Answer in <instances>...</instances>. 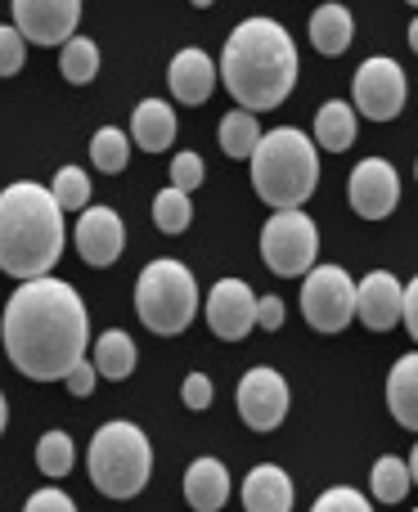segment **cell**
Listing matches in <instances>:
<instances>
[{
    "label": "cell",
    "instance_id": "obj_11",
    "mask_svg": "<svg viewBox=\"0 0 418 512\" xmlns=\"http://www.w3.org/2000/svg\"><path fill=\"white\" fill-rule=\"evenodd\" d=\"M14 27L23 41L32 45H68L77 36L81 23V5L77 0H14Z\"/></svg>",
    "mask_w": 418,
    "mask_h": 512
},
{
    "label": "cell",
    "instance_id": "obj_4",
    "mask_svg": "<svg viewBox=\"0 0 418 512\" xmlns=\"http://www.w3.org/2000/svg\"><path fill=\"white\" fill-rule=\"evenodd\" d=\"M320 185V153L315 140L293 126L266 131L252 153V189L261 203H270L275 212H302L306 198Z\"/></svg>",
    "mask_w": 418,
    "mask_h": 512
},
{
    "label": "cell",
    "instance_id": "obj_16",
    "mask_svg": "<svg viewBox=\"0 0 418 512\" xmlns=\"http://www.w3.org/2000/svg\"><path fill=\"white\" fill-rule=\"evenodd\" d=\"M167 86H171V95L180 99L185 108H198V104H207V95L216 90V63H212V54L207 50H180L176 59L167 63Z\"/></svg>",
    "mask_w": 418,
    "mask_h": 512
},
{
    "label": "cell",
    "instance_id": "obj_38",
    "mask_svg": "<svg viewBox=\"0 0 418 512\" xmlns=\"http://www.w3.org/2000/svg\"><path fill=\"white\" fill-rule=\"evenodd\" d=\"M401 324L410 328V337L418 342V274L405 283V301H401Z\"/></svg>",
    "mask_w": 418,
    "mask_h": 512
},
{
    "label": "cell",
    "instance_id": "obj_19",
    "mask_svg": "<svg viewBox=\"0 0 418 512\" xmlns=\"http://www.w3.org/2000/svg\"><path fill=\"white\" fill-rule=\"evenodd\" d=\"M131 140L144 153H162L176 140V113H171L167 99H140L131 113Z\"/></svg>",
    "mask_w": 418,
    "mask_h": 512
},
{
    "label": "cell",
    "instance_id": "obj_41",
    "mask_svg": "<svg viewBox=\"0 0 418 512\" xmlns=\"http://www.w3.org/2000/svg\"><path fill=\"white\" fill-rule=\"evenodd\" d=\"M5 423H9V405H5V396H0V432H5Z\"/></svg>",
    "mask_w": 418,
    "mask_h": 512
},
{
    "label": "cell",
    "instance_id": "obj_9",
    "mask_svg": "<svg viewBox=\"0 0 418 512\" xmlns=\"http://www.w3.org/2000/svg\"><path fill=\"white\" fill-rule=\"evenodd\" d=\"M410 99V81H405V68L387 54H374L356 68L351 77V108H360V117L369 122H396Z\"/></svg>",
    "mask_w": 418,
    "mask_h": 512
},
{
    "label": "cell",
    "instance_id": "obj_23",
    "mask_svg": "<svg viewBox=\"0 0 418 512\" xmlns=\"http://www.w3.org/2000/svg\"><path fill=\"white\" fill-rule=\"evenodd\" d=\"M90 364H95V373L108 382L131 378L135 373V342L122 333V328H108V333H99L95 346H90Z\"/></svg>",
    "mask_w": 418,
    "mask_h": 512
},
{
    "label": "cell",
    "instance_id": "obj_3",
    "mask_svg": "<svg viewBox=\"0 0 418 512\" xmlns=\"http://www.w3.org/2000/svg\"><path fill=\"white\" fill-rule=\"evenodd\" d=\"M63 252V212L36 180L0 189V270L18 283L45 279Z\"/></svg>",
    "mask_w": 418,
    "mask_h": 512
},
{
    "label": "cell",
    "instance_id": "obj_29",
    "mask_svg": "<svg viewBox=\"0 0 418 512\" xmlns=\"http://www.w3.org/2000/svg\"><path fill=\"white\" fill-rule=\"evenodd\" d=\"M189 221H194V203H189V194H180V189H162L158 198H153V225H158L162 234H185Z\"/></svg>",
    "mask_w": 418,
    "mask_h": 512
},
{
    "label": "cell",
    "instance_id": "obj_34",
    "mask_svg": "<svg viewBox=\"0 0 418 512\" xmlns=\"http://www.w3.org/2000/svg\"><path fill=\"white\" fill-rule=\"evenodd\" d=\"M212 396H216V387L207 373H189V378L180 382V400H185V409H194V414H203V409L212 405Z\"/></svg>",
    "mask_w": 418,
    "mask_h": 512
},
{
    "label": "cell",
    "instance_id": "obj_43",
    "mask_svg": "<svg viewBox=\"0 0 418 512\" xmlns=\"http://www.w3.org/2000/svg\"><path fill=\"white\" fill-rule=\"evenodd\" d=\"M414 512H418V508H414Z\"/></svg>",
    "mask_w": 418,
    "mask_h": 512
},
{
    "label": "cell",
    "instance_id": "obj_40",
    "mask_svg": "<svg viewBox=\"0 0 418 512\" xmlns=\"http://www.w3.org/2000/svg\"><path fill=\"white\" fill-rule=\"evenodd\" d=\"M410 50L418 54V14H414V23H410Z\"/></svg>",
    "mask_w": 418,
    "mask_h": 512
},
{
    "label": "cell",
    "instance_id": "obj_32",
    "mask_svg": "<svg viewBox=\"0 0 418 512\" xmlns=\"http://www.w3.org/2000/svg\"><path fill=\"white\" fill-rule=\"evenodd\" d=\"M311 512H374V504H369L360 490H351V486H333V490H324V495L315 499Z\"/></svg>",
    "mask_w": 418,
    "mask_h": 512
},
{
    "label": "cell",
    "instance_id": "obj_1",
    "mask_svg": "<svg viewBox=\"0 0 418 512\" xmlns=\"http://www.w3.org/2000/svg\"><path fill=\"white\" fill-rule=\"evenodd\" d=\"M0 337H5L9 364L23 378L59 382L72 373V364L86 360L90 346L86 301H81V292L72 283L54 279V274L18 283L14 297L5 301Z\"/></svg>",
    "mask_w": 418,
    "mask_h": 512
},
{
    "label": "cell",
    "instance_id": "obj_6",
    "mask_svg": "<svg viewBox=\"0 0 418 512\" xmlns=\"http://www.w3.org/2000/svg\"><path fill=\"white\" fill-rule=\"evenodd\" d=\"M135 315L158 337H180L198 315V279L176 256H158L135 279Z\"/></svg>",
    "mask_w": 418,
    "mask_h": 512
},
{
    "label": "cell",
    "instance_id": "obj_26",
    "mask_svg": "<svg viewBox=\"0 0 418 512\" xmlns=\"http://www.w3.org/2000/svg\"><path fill=\"white\" fill-rule=\"evenodd\" d=\"M90 162H95L104 176L126 171V162H131V135L117 131V126H99V131L90 135Z\"/></svg>",
    "mask_w": 418,
    "mask_h": 512
},
{
    "label": "cell",
    "instance_id": "obj_42",
    "mask_svg": "<svg viewBox=\"0 0 418 512\" xmlns=\"http://www.w3.org/2000/svg\"><path fill=\"white\" fill-rule=\"evenodd\" d=\"M414 176H418V162H414Z\"/></svg>",
    "mask_w": 418,
    "mask_h": 512
},
{
    "label": "cell",
    "instance_id": "obj_8",
    "mask_svg": "<svg viewBox=\"0 0 418 512\" xmlns=\"http://www.w3.org/2000/svg\"><path fill=\"white\" fill-rule=\"evenodd\" d=\"M302 315L315 333H342L356 319V279L342 265H315L302 279Z\"/></svg>",
    "mask_w": 418,
    "mask_h": 512
},
{
    "label": "cell",
    "instance_id": "obj_27",
    "mask_svg": "<svg viewBox=\"0 0 418 512\" xmlns=\"http://www.w3.org/2000/svg\"><path fill=\"white\" fill-rule=\"evenodd\" d=\"M59 72H63V81H72V86H86V81H95V72H99V45L90 41V36H72V41L59 50Z\"/></svg>",
    "mask_w": 418,
    "mask_h": 512
},
{
    "label": "cell",
    "instance_id": "obj_7",
    "mask_svg": "<svg viewBox=\"0 0 418 512\" xmlns=\"http://www.w3.org/2000/svg\"><path fill=\"white\" fill-rule=\"evenodd\" d=\"M261 256L279 279H306L320 256V225L306 212H275L261 225Z\"/></svg>",
    "mask_w": 418,
    "mask_h": 512
},
{
    "label": "cell",
    "instance_id": "obj_15",
    "mask_svg": "<svg viewBox=\"0 0 418 512\" xmlns=\"http://www.w3.org/2000/svg\"><path fill=\"white\" fill-rule=\"evenodd\" d=\"M401 301H405V283L387 270H369L356 283V315L369 333H387L401 324Z\"/></svg>",
    "mask_w": 418,
    "mask_h": 512
},
{
    "label": "cell",
    "instance_id": "obj_35",
    "mask_svg": "<svg viewBox=\"0 0 418 512\" xmlns=\"http://www.w3.org/2000/svg\"><path fill=\"white\" fill-rule=\"evenodd\" d=\"M23 512H77V504H72L59 486H45V490H36V495L27 499Z\"/></svg>",
    "mask_w": 418,
    "mask_h": 512
},
{
    "label": "cell",
    "instance_id": "obj_37",
    "mask_svg": "<svg viewBox=\"0 0 418 512\" xmlns=\"http://www.w3.org/2000/svg\"><path fill=\"white\" fill-rule=\"evenodd\" d=\"M279 324H284V297H275V292H266V297H257V328H266V333H275Z\"/></svg>",
    "mask_w": 418,
    "mask_h": 512
},
{
    "label": "cell",
    "instance_id": "obj_20",
    "mask_svg": "<svg viewBox=\"0 0 418 512\" xmlns=\"http://www.w3.org/2000/svg\"><path fill=\"white\" fill-rule=\"evenodd\" d=\"M387 409L401 427L418 432V351L401 355L387 373Z\"/></svg>",
    "mask_w": 418,
    "mask_h": 512
},
{
    "label": "cell",
    "instance_id": "obj_21",
    "mask_svg": "<svg viewBox=\"0 0 418 512\" xmlns=\"http://www.w3.org/2000/svg\"><path fill=\"white\" fill-rule=\"evenodd\" d=\"M351 32H356V18H351V9L338 5V0H329V5H320L311 14V45L324 59H338L351 45Z\"/></svg>",
    "mask_w": 418,
    "mask_h": 512
},
{
    "label": "cell",
    "instance_id": "obj_22",
    "mask_svg": "<svg viewBox=\"0 0 418 512\" xmlns=\"http://www.w3.org/2000/svg\"><path fill=\"white\" fill-rule=\"evenodd\" d=\"M356 108L347 104V99H329V104H320V113H315V144H320L324 153H347L351 144H356Z\"/></svg>",
    "mask_w": 418,
    "mask_h": 512
},
{
    "label": "cell",
    "instance_id": "obj_17",
    "mask_svg": "<svg viewBox=\"0 0 418 512\" xmlns=\"http://www.w3.org/2000/svg\"><path fill=\"white\" fill-rule=\"evenodd\" d=\"M185 504L194 512H221L230 504V472L221 459H194L185 472Z\"/></svg>",
    "mask_w": 418,
    "mask_h": 512
},
{
    "label": "cell",
    "instance_id": "obj_14",
    "mask_svg": "<svg viewBox=\"0 0 418 512\" xmlns=\"http://www.w3.org/2000/svg\"><path fill=\"white\" fill-rule=\"evenodd\" d=\"M72 243H77L81 261L95 265V270H104V265H113L117 256H122V248H126V225H122V216H117L113 207H86L81 221H77Z\"/></svg>",
    "mask_w": 418,
    "mask_h": 512
},
{
    "label": "cell",
    "instance_id": "obj_33",
    "mask_svg": "<svg viewBox=\"0 0 418 512\" xmlns=\"http://www.w3.org/2000/svg\"><path fill=\"white\" fill-rule=\"evenodd\" d=\"M27 63V41L18 36L14 23H0V77H14Z\"/></svg>",
    "mask_w": 418,
    "mask_h": 512
},
{
    "label": "cell",
    "instance_id": "obj_36",
    "mask_svg": "<svg viewBox=\"0 0 418 512\" xmlns=\"http://www.w3.org/2000/svg\"><path fill=\"white\" fill-rule=\"evenodd\" d=\"M63 382H68V391H72V396H77V400H86L90 391H95L99 373H95V364H90V360H81V364H72V373H68V378H63Z\"/></svg>",
    "mask_w": 418,
    "mask_h": 512
},
{
    "label": "cell",
    "instance_id": "obj_31",
    "mask_svg": "<svg viewBox=\"0 0 418 512\" xmlns=\"http://www.w3.org/2000/svg\"><path fill=\"white\" fill-rule=\"evenodd\" d=\"M203 176H207V167H203V158H198L194 149H180L176 158H171V189L194 194V189L203 185Z\"/></svg>",
    "mask_w": 418,
    "mask_h": 512
},
{
    "label": "cell",
    "instance_id": "obj_12",
    "mask_svg": "<svg viewBox=\"0 0 418 512\" xmlns=\"http://www.w3.org/2000/svg\"><path fill=\"white\" fill-rule=\"evenodd\" d=\"M347 198H351V212L365 216V221H387L401 203V176L387 158H365L356 162L347 180Z\"/></svg>",
    "mask_w": 418,
    "mask_h": 512
},
{
    "label": "cell",
    "instance_id": "obj_18",
    "mask_svg": "<svg viewBox=\"0 0 418 512\" xmlns=\"http://www.w3.org/2000/svg\"><path fill=\"white\" fill-rule=\"evenodd\" d=\"M243 508L248 512H293V481L284 468L261 463L243 477Z\"/></svg>",
    "mask_w": 418,
    "mask_h": 512
},
{
    "label": "cell",
    "instance_id": "obj_13",
    "mask_svg": "<svg viewBox=\"0 0 418 512\" xmlns=\"http://www.w3.org/2000/svg\"><path fill=\"white\" fill-rule=\"evenodd\" d=\"M203 310H207V328L221 342H243L257 328V297H252V288L243 279H216Z\"/></svg>",
    "mask_w": 418,
    "mask_h": 512
},
{
    "label": "cell",
    "instance_id": "obj_24",
    "mask_svg": "<svg viewBox=\"0 0 418 512\" xmlns=\"http://www.w3.org/2000/svg\"><path fill=\"white\" fill-rule=\"evenodd\" d=\"M257 144H261V122H257L252 113L234 108V113H225V117H221V149H225V158L252 162Z\"/></svg>",
    "mask_w": 418,
    "mask_h": 512
},
{
    "label": "cell",
    "instance_id": "obj_5",
    "mask_svg": "<svg viewBox=\"0 0 418 512\" xmlns=\"http://www.w3.org/2000/svg\"><path fill=\"white\" fill-rule=\"evenodd\" d=\"M86 468L99 495L135 499L153 477V445L144 436V427L126 423V418L95 427L90 450H86Z\"/></svg>",
    "mask_w": 418,
    "mask_h": 512
},
{
    "label": "cell",
    "instance_id": "obj_39",
    "mask_svg": "<svg viewBox=\"0 0 418 512\" xmlns=\"http://www.w3.org/2000/svg\"><path fill=\"white\" fill-rule=\"evenodd\" d=\"M405 468H410V481L418 486V445H414V454H410V459H405Z\"/></svg>",
    "mask_w": 418,
    "mask_h": 512
},
{
    "label": "cell",
    "instance_id": "obj_25",
    "mask_svg": "<svg viewBox=\"0 0 418 512\" xmlns=\"http://www.w3.org/2000/svg\"><path fill=\"white\" fill-rule=\"evenodd\" d=\"M369 490H374L378 504H401V499L414 490L405 459H396V454H383V459L374 463V472H369Z\"/></svg>",
    "mask_w": 418,
    "mask_h": 512
},
{
    "label": "cell",
    "instance_id": "obj_2",
    "mask_svg": "<svg viewBox=\"0 0 418 512\" xmlns=\"http://www.w3.org/2000/svg\"><path fill=\"white\" fill-rule=\"evenodd\" d=\"M221 81L243 113H270L297 86V45L275 18H243L221 50Z\"/></svg>",
    "mask_w": 418,
    "mask_h": 512
},
{
    "label": "cell",
    "instance_id": "obj_30",
    "mask_svg": "<svg viewBox=\"0 0 418 512\" xmlns=\"http://www.w3.org/2000/svg\"><path fill=\"white\" fill-rule=\"evenodd\" d=\"M50 194H54V203H59V212H86L90 207V176L81 167H59L54 171Z\"/></svg>",
    "mask_w": 418,
    "mask_h": 512
},
{
    "label": "cell",
    "instance_id": "obj_10",
    "mask_svg": "<svg viewBox=\"0 0 418 512\" xmlns=\"http://www.w3.org/2000/svg\"><path fill=\"white\" fill-rule=\"evenodd\" d=\"M234 405H239V418L252 427V432H275L288 418V405H293V391H288L284 373L266 369H248L239 378V391H234Z\"/></svg>",
    "mask_w": 418,
    "mask_h": 512
},
{
    "label": "cell",
    "instance_id": "obj_28",
    "mask_svg": "<svg viewBox=\"0 0 418 512\" xmlns=\"http://www.w3.org/2000/svg\"><path fill=\"white\" fill-rule=\"evenodd\" d=\"M72 463H77V445H72L68 432H45L36 441V468H41V477H50V481L68 477Z\"/></svg>",
    "mask_w": 418,
    "mask_h": 512
}]
</instances>
